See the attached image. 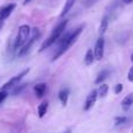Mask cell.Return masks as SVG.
I'll return each mask as SVG.
<instances>
[{
	"instance_id": "26",
	"label": "cell",
	"mask_w": 133,
	"mask_h": 133,
	"mask_svg": "<svg viewBox=\"0 0 133 133\" xmlns=\"http://www.w3.org/2000/svg\"><path fill=\"white\" fill-rule=\"evenodd\" d=\"M131 61L133 62V54H132V56H131Z\"/></svg>"
},
{
	"instance_id": "10",
	"label": "cell",
	"mask_w": 133,
	"mask_h": 133,
	"mask_svg": "<svg viewBox=\"0 0 133 133\" xmlns=\"http://www.w3.org/2000/svg\"><path fill=\"white\" fill-rule=\"evenodd\" d=\"M132 105H133V92L125 96V98L122 101V108L124 111H127Z\"/></svg>"
},
{
	"instance_id": "3",
	"label": "cell",
	"mask_w": 133,
	"mask_h": 133,
	"mask_svg": "<svg viewBox=\"0 0 133 133\" xmlns=\"http://www.w3.org/2000/svg\"><path fill=\"white\" fill-rule=\"evenodd\" d=\"M30 32H32V29H30V27L28 25L20 26L19 32H18V36H16L14 46H13L14 50H19V49L28 41V39H29V36H30Z\"/></svg>"
},
{
	"instance_id": "19",
	"label": "cell",
	"mask_w": 133,
	"mask_h": 133,
	"mask_svg": "<svg viewBox=\"0 0 133 133\" xmlns=\"http://www.w3.org/2000/svg\"><path fill=\"white\" fill-rule=\"evenodd\" d=\"M26 85H27V84L18 85V87H16L15 89L13 90V95H14V96H15V95H19V94H20V92H21V90H22V89H25V88H26Z\"/></svg>"
},
{
	"instance_id": "15",
	"label": "cell",
	"mask_w": 133,
	"mask_h": 133,
	"mask_svg": "<svg viewBox=\"0 0 133 133\" xmlns=\"http://www.w3.org/2000/svg\"><path fill=\"white\" fill-rule=\"evenodd\" d=\"M109 74H110V70H106V69L102 70L101 72L98 74V76H97V78H96V81H95V83H96V84H102V83H103V81L109 76Z\"/></svg>"
},
{
	"instance_id": "6",
	"label": "cell",
	"mask_w": 133,
	"mask_h": 133,
	"mask_svg": "<svg viewBox=\"0 0 133 133\" xmlns=\"http://www.w3.org/2000/svg\"><path fill=\"white\" fill-rule=\"evenodd\" d=\"M104 46H105V41L104 37L101 36L97 39L96 43H95V48H94V55H95V60L101 61L104 56Z\"/></svg>"
},
{
	"instance_id": "13",
	"label": "cell",
	"mask_w": 133,
	"mask_h": 133,
	"mask_svg": "<svg viewBox=\"0 0 133 133\" xmlns=\"http://www.w3.org/2000/svg\"><path fill=\"white\" fill-rule=\"evenodd\" d=\"M47 110H48V102L44 101V102H42V103L39 105V108H37V113H39V117L40 118H43L44 115L47 113Z\"/></svg>"
},
{
	"instance_id": "23",
	"label": "cell",
	"mask_w": 133,
	"mask_h": 133,
	"mask_svg": "<svg viewBox=\"0 0 133 133\" xmlns=\"http://www.w3.org/2000/svg\"><path fill=\"white\" fill-rule=\"evenodd\" d=\"M123 2H124L125 5H130V4L133 2V0H123Z\"/></svg>"
},
{
	"instance_id": "11",
	"label": "cell",
	"mask_w": 133,
	"mask_h": 133,
	"mask_svg": "<svg viewBox=\"0 0 133 133\" xmlns=\"http://www.w3.org/2000/svg\"><path fill=\"white\" fill-rule=\"evenodd\" d=\"M76 1H77V0H66L65 4H64V7H63L62 12H61V18H64L66 14L69 13V11L72 8V6L75 5Z\"/></svg>"
},
{
	"instance_id": "2",
	"label": "cell",
	"mask_w": 133,
	"mask_h": 133,
	"mask_svg": "<svg viewBox=\"0 0 133 133\" xmlns=\"http://www.w3.org/2000/svg\"><path fill=\"white\" fill-rule=\"evenodd\" d=\"M66 25H68V20H66V19H64V20H62L61 22L57 23V26H56V27L53 29L51 34L48 36V39H46V41L42 43L41 48L39 49L40 53H41V51H43V50H46V49L49 48L50 46H53L56 41H58V39L61 37V35L64 33V29L66 28Z\"/></svg>"
},
{
	"instance_id": "18",
	"label": "cell",
	"mask_w": 133,
	"mask_h": 133,
	"mask_svg": "<svg viewBox=\"0 0 133 133\" xmlns=\"http://www.w3.org/2000/svg\"><path fill=\"white\" fill-rule=\"evenodd\" d=\"M127 118L126 117H116L115 118V124L116 125H122L124 123H126Z\"/></svg>"
},
{
	"instance_id": "8",
	"label": "cell",
	"mask_w": 133,
	"mask_h": 133,
	"mask_svg": "<svg viewBox=\"0 0 133 133\" xmlns=\"http://www.w3.org/2000/svg\"><path fill=\"white\" fill-rule=\"evenodd\" d=\"M15 7H16L15 4H8L5 7H2V8L0 9V20L4 21L5 19L8 18V16L12 14V12L15 9Z\"/></svg>"
},
{
	"instance_id": "27",
	"label": "cell",
	"mask_w": 133,
	"mask_h": 133,
	"mask_svg": "<svg viewBox=\"0 0 133 133\" xmlns=\"http://www.w3.org/2000/svg\"><path fill=\"white\" fill-rule=\"evenodd\" d=\"M66 133H70V132H69V131H68V132H66Z\"/></svg>"
},
{
	"instance_id": "24",
	"label": "cell",
	"mask_w": 133,
	"mask_h": 133,
	"mask_svg": "<svg viewBox=\"0 0 133 133\" xmlns=\"http://www.w3.org/2000/svg\"><path fill=\"white\" fill-rule=\"evenodd\" d=\"M30 1H32V0H25V2H23V4H25V5H27L28 2H30Z\"/></svg>"
},
{
	"instance_id": "1",
	"label": "cell",
	"mask_w": 133,
	"mask_h": 133,
	"mask_svg": "<svg viewBox=\"0 0 133 133\" xmlns=\"http://www.w3.org/2000/svg\"><path fill=\"white\" fill-rule=\"evenodd\" d=\"M83 28H84V26H81V27L74 29L72 32H69V33H65V34L61 35V37L58 39V49H57V51H56V54L54 55L53 61L58 60L66 50H69V49L72 47V44L75 43V42L77 41V39L79 37Z\"/></svg>"
},
{
	"instance_id": "17",
	"label": "cell",
	"mask_w": 133,
	"mask_h": 133,
	"mask_svg": "<svg viewBox=\"0 0 133 133\" xmlns=\"http://www.w3.org/2000/svg\"><path fill=\"white\" fill-rule=\"evenodd\" d=\"M108 26H109L108 16H104L103 20H102V22H101V26H99V34L103 35L104 33L106 32V29H108Z\"/></svg>"
},
{
	"instance_id": "22",
	"label": "cell",
	"mask_w": 133,
	"mask_h": 133,
	"mask_svg": "<svg viewBox=\"0 0 133 133\" xmlns=\"http://www.w3.org/2000/svg\"><path fill=\"white\" fill-rule=\"evenodd\" d=\"M123 90V84H117L115 87V94H120Z\"/></svg>"
},
{
	"instance_id": "5",
	"label": "cell",
	"mask_w": 133,
	"mask_h": 133,
	"mask_svg": "<svg viewBox=\"0 0 133 133\" xmlns=\"http://www.w3.org/2000/svg\"><path fill=\"white\" fill-rule=\"evenodd\" d=\"M28 72H29V69H28V68L25 69V70H22L20 74H18V75L14 76V77H12L9 81H7V82L2 85L1 89L2 90H7V89H9V88H13V87H15V85H18L19 83H20V81L22 79V78L25 77Z\"/></svg>"
},
{
	"instance_id": "20",
	"label": "cell",
	"mask_w": 133,
	"mask_h": 133,
	"mask_svg": "<svg viewBox=\"0 0 133 133\" xmlns=\"http://www.w3.org/2000/svg\"><path fill=\"white\" fill-rule=\"evenodd\" d=\"M7 96H8V92H7L6 90H1V91H0V104L7 98Z\"/></svg>"
},
{
	"instance_id": "12",
	"label": "cell",
	"mask_w": 133,
	"mask_h": 133,
	"mask_svg": "<svg viewBox=\"0 0 133 133\" xmlns=\"http://www.w3.org/2000/svg\"><path fill=\"white\" fill-rule=\"evenodd\" d=\"M69 90L68 89H62L60 91V94H58V98H60L61 103H62L63 106L66 105V103H68V98H69Z\"/></svg>"
},
{
	"instance_id": "21",
	"label": "cell",
	"mask_w": 133,
	"mask_h": 133,
	"mask_svg": "<svg viewBox=\"0 0 133 133\" xmlns=\"http://www.w3.org/2000/svg\"><path fill=\"white\" fill-rule=\"evenodd\" d=\"M127 79L130 82H133V66H131V69L129 70V74H127Z\"/></svg>"
},
{
	"instance_id": "14",
	"label": "cell",
	"mask_w": 133,
	"mask_h": 133,
	"mask_svg": "<svg viewBox=\"0 0 133 133\" xmlns=\"http://www.w3.org/2000/svg\"><path fill=\"white\" fill-rule=\"evenodd\" d=\"M94 61H95L94 50H92V49H88L87 54H85V57H84V63H85V65H91Z\"/></svg>"
},
{
	"instance_id": "4",
	"label": "cell",
	"mask_w": 133,
	"mask_h": 133,
	"mask_svg": "<svg viewBox=\"0 0 133 133\" xmlns=\"http://www.w3.org/2000/svg\"><path fill=\"white\" fill-rule=\"evenodd\" d=\"M39 36H40V32H39V29H37V28H33V34H32V36H29L28 41L26 42V43L23 44V46L21 47L20 49H19L18 55L20 56V57H22V56L27 55V54L29 53V50L32 49L33 44L35 43V41H36V40L39 39Z\"/></svg>"
},
{
	"instance_id": "16",
	"label": "cell",
	"mask_w": 133,
	"mask_h": 133,
	"mask_svg": "<svg viewBox=\"0 0 133 133\" xmlns=\"http://www.w3.org/2000/svg\"><path fill=\"white\" fill-rule=\"evenodd\" d=\"M108 91H109V85L108 84H104V83H102L101 87H99V89L97 90L98 96L101 97V98H104V97L108 95Z\"/></svg>"
},
{
	"instance_id": "7",
	"label": "cell",
	"mask_w": 133,
	"mask_h": 133,
	"mask_svg": "<svg viewBox=\"0 0 133 133\" xmlns=\"http://www.w3.org/2000/svg\"><path fill=\"white\" fill-rule=\"evenodd\" d=\"M97 97H98V92H97V90H92V91L88 95L87 99H85V103H84V108H83V110H84V111L90 110V109H91L92 106L96 104Z\"/></svg>"
},
{
	"instance_id": "9",
	"label": "cell",
	"mask_w": 133,
	"mask_h": 133,
	"mask_svg": "<svg viewBox=\"0 0 133 133\" xmlns=\"http://www.w3.org/2000/svg\"><path fill=\"white\" fill-rule=\"evenodd\" d=\"M34 92H35L37 98L43 97L47 92V84L46 83H39V84H36L34 87Z\"/></svg>"
},
{
	"instance_id": "25",
	"label": "cell",
	"mask_w": 133,
	"mask_h": 133,
	"mask_svg": "<svg viewBox=\"0 0 133 133\" xmlns=\"http://www.w3.org/2000/svg\"><path fill=\"white\" fill-rule=\"evenodd\" d=\"M2 23H4V21H1V20H0V28L2 27Z\"/></svg>"
}]
</instances>
